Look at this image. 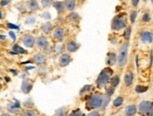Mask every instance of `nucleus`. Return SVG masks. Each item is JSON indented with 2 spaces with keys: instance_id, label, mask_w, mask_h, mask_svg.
Segmentation results:
<instances>
[{
  "instance_id": "f257e3e1",
  "label": "nucleus",
  "mask_w": 153,
  "mask_h": 116,
  "mask_svg": "<svg viewBox=\"0 0 153 116\" xmlns=\"http://www.w3.org/2000/svg\"><path fill=\"white\" fill-rule=\"evenodd\" d=\"M104 98H105V95L101 94V93L92 94L88 99V102H86V105H85L86 110L91 111V110H96V108H102L104 102Z\"/></svg>"
},
{
  "instance_id": "f03ea898",
  "label": "nucleus",
  "mask_w": 153,
  "mask_h": 116,
  "mask_svg": "<svg viewBox=\"0 0 153 116\" xmlns=\"http://www.w3.org/2000/svg\"><path fill=\"white\" fill-rule=\"evenodd\" d=\"M127 26V19L124 14H119L117 15L112 21V29L113 30H121L122 29L126 28Z\"/></svg>"
},
{
  "instance_id": "7ed1b4c3",
  "label": "nucleus",
  "mask_w": 153,
  "mask_h": 116,
  "mask_svg": "<svg viewBox=\"0 0 153 116\" xmlns=\"http://www.w3.org/2000/svg\"><path fill=\"white\" fill-rule=\"evenodd\" d=\"M128 50H129V43H124L121 46L119 54L117 56V63L120 67H124L127 63V58H128Z\"/></svg>"
},
{
  "instance_id": "20e7f679",
  "label": "nucleus",
  "mask_w": 153,
  "mask_h": 116,
  "mask_svg": "<svg viewBox=\"0 0 153 116\" xmlns=\"http://www.w3.org/2000/svg\"><path fill=\"white\" fill-rule=\"evenodd\" d=\"M111 75H112V70L109 69V68H106V69L102 70L97 78V86L100 88L104 87L109 82Z\"/></svg>"
},
{
  "instance_id": "39448f33",
  "label": "nucleus",
  "mask_w": 153,
  "mask_h": 116,
  "mask_svg": "<svg viewBox=\"0 0 153 116\" xmlns=\"http://www.w3.org/2000/svg\"><path fill=\"white\" fill-rule=\"evenodd\" d=\"M139 112L145 116H153V102L142 101L138 107Z\"/></svg>"
},
{
  "instance_id": "423d86ee",
  "label": "nucleus",
  "mask_w": 153,
  "mask_h": 116,
  "mask_svg": "<svg viewBox=\"0 0 153 116\" xmlns=\"http://www.w3.org/2000/svg\"><path fill=\"white\" fill-rule=\"evenodd\" d=\"M140 37L141 41L145 44H150L153 41V34L150 31H143Z\"/></svg>"
},
{
  "instance_id": "0eeeda50",
  "label": "nucleus",
  "mask_w": 153,
  "mask_h": 116,
  "mask_svg": "<svg viewBox=\"0 0 153 116\" xmlns=\"http://www.w3.org/2000/svg\"><path fill=\"white\" fill-rule=\"evenodd\" d=\"M36 43H37V45H38L39 48H42V49L47 48V46H48V40L44 36L39 37L36 41Z\"/></svg>"
},
{
  "instance_id": "6e6552de",
  "label": "nucleus",
  "mask_w": 153,
  "mask_h": 116,
  "mask_svg": "<svg viewBox=\"0 0 153 116\" xmlns=\"http://www.w3.org/2000/svg\"><path fill=\"white\" fill-rule=\"evenodd\" d=\"M71 61V58L68 54H63V55L59 58V63H60V66L62 67L69 65Z\"/></svg>"
},
{
  "instance_id": "1a4fd4ad",
  "label": "nucleus",
  "mask_w": 153,
  "mask_h": 116,
  "mask_svg": "<svg viewBox=\"0 0 153 116\" xmlns=\"http://www.w3.org/2000/svg\"><path fill=\"white\" fill-rule=\"evenodd\" d=\"M23 43L26 47H32L35 44V38L31 35H25L23 39Z\"/></svg>"
},
{
  "instance_id": "9d476101",
  "label": "nucleus",
  "mask_w": 153,
  "mask_h": 116,
  "mask_svg": "<svg viewBox=\"0 0 153 116\" xmlns=\"http://www.w3.org/2000/svg\"><path fill=\"white\" fill-rule=\"evenodd\" d=\"M33 87V84L30 80L28 79H26V80H24L23 81V83H22V86H21V89H22V91L25 93H28L30 91H31V89Z\"/></svg>"
},
{
  "instance_id": "9b49d317",
  "label": "nucleus",
  "mask_w": 153,
  "mask_h": 116,
  "mask_svg": "<svg viewBox=\"0 0 153 116\" xmlns=\"http://www.w3.org/2000/svg\"><path fill=\"white\" fill-rule=\"evenodd\" d=\"M33 60H34V63L38 65H42V64H44L46 63V57L42 54H36L33 58Z\"/></svg>"
},
{
  "instance_id": "f8f14e48",
  "label": "nucleus",
  "mask_w": 153,
  "mask_h": 116,
  "mask_svg": "<svg viewBox=\"0 0 153 116\" xmlns=\"http://www.w3.org/2000/svg\"><path fill=\"white\" fill-rule=\"evenodd\" d=\"M64 35H65V33H64V30L63 29L61 28H57L54 30V33H53V37H54L56 40L57 41H61L63 38H64Z\"/></svg>"
},
{
  "instance_id": "ddd939ff",
  "label": "nucleus",
  "mask_w": 153,
  "mask_h": 116,
  "mask_svg": "<svg viewBox=\"0 0 153 116\" xmlns=\"http://www.w3.org/2000/svg\"><path fill=\"white\" fill-rule=\"evenodd\" d=\"M137 112V107L135 105H130L126 107L125 108V114L126 116H134Z\"/></svg>"
},
{
  "instance_id": "4468645a",
  "label": "nucleus",
  "mask_w": 153,
  "mask_h": 116,
  "mask_svg": "<svg viewBox=\"0 0 153 116\" xmlns=\"http://www.w3.org/2000/svg\"><path fill=\"white\" fill-rule=\"evenodd\" d=\"M124 82L126 86H131L132 84V82H134V74H132V72L129 71L126 73L124 77Z\"/></svg>"
},
{
  "instance_id": "2eb2a0df",
  "label": "nucleus",
  "mask_w": 153,
  "mask_h": 116,
  "mask_svg": "<svg viewBox=\"0 0 153 116\" xmlns=\"http://www.w3.org/2000/svg\"><path fill=\"white\" fill-rule=\"evenodd\" d=\"M8 111L12 112V113H16L20 111V102L16 100L14 104H10L8 106Z\"/></svg>"
},
{
  "instance_id": "dca6fc26",
  "label": "nucleus",
  "mask_w": 153,
  "mask_h": 116,
  "mask_svg": "<svg viewBox=\"0 0 153 116\" xmlns=\"http://www.w3.org/2000/svg\"><path fill=\"white\" fill-rule=\"evenodd\" d=\"M78 48H79V45L75 41H71L67 44V50L70 52H75L78 50Z\"/></svg>"
},
{
  "instance_id": "f3484780",
  "label": "nucleus",
  "mask_w": 153,
  "mask_h": 116,
  "mask_svg": "<svg viewBox=\"0 0 153 116\" xmlns=\"http://www.w3.org/2000/svg\"><path fill=\"white\" fill-rule=\"evenodd\" d=\"M117 61V57L115 53H109L107 56V63L109 65H114Z\"/></svg>"
},
{
  "instance_id": "a211bd4d",
  "label": "nucleus",
  "mask_w": 153,
  "mask_h": 116,
  "mask_svg": "<svg viewBox=\"0 0 153 116\" xmlns=\"http://www.w3.org/2000/svg\"><path fill=\"white\" fill-rule=\"evenodd\" d=\"M65 8L70 11H74L75 8V0H66L65 1Z\"/></svg>"
},
{
  "instance_id": "6ab92c4d",
  "label": "nucleus",
  "mask_w": 153,
  "mask_h": 116,
  "mask_svg": "<svg viewBox=\"0 0 153 116\" xmlns=\"http://www.w3.org/2000/svg\"><path fill=\"white\" fill-rule=\"evenodd\" d=\"M27 7L30 11H36L39 9V4L37 2V0H29L27 2Z\"/></svg>"
},
{
  "instance_id": "aec40b11",
  "label": "nucleus",
  "mask_w": 153,
  "mask_h": 116,
  "mask_svg": "<svg viewBox=\"0 0 153 116\" xmlns=\"http://www.w3.org/2000/svg\"><path fill=\"white\" fill-rule=\"evenodd\" d=\"M54 7H55L56 10L58 12H62V11L65 10V3L58 1V2H56V3L54 4Z\"/></svg>"
},
{
  "instance_id": "412c9836",
  "label": "nucleus",
  "mask_w": 153,
  "mask_h": 116,
  "mask_svg": "<svg viewBox=\"0 0 153 116\" xmlns=\"http://www.w3.org/2000/svg\"><path fill=\"white\" fill-rule=\"evenodd\" d=\"M12 50L14 51L15 54H25V53H26V50L24 49V48H22V47L20 46V45H18V44L13 45Z\"/></svg>"
},
{
  "instance_id": "4be33fe9",
  "label": "nucleus",
  "mask_w": 153,
  "mask_h": 116,
  "mask_svg": "<svg viewBox=\"0 0 153 116\" xmlns=\"http://www.w3.org/2000/svg\"><path fill=\"white\" fill-rule=\"evenodd\" d=\"M42 29L44 33H50L53 29V26H52V24L50 23H46L44 24L42 26Z\"/></svg>"
},
{
  "instance_id": "5701e85b",
  "label": "nucleus",
  "mask_w": 153,
  "mask_h": 116,
  "mask_svg": "<svg viewBox=\"0 0 153 116\" xmlns=\"http://www.w3.org/2000/svg\"><path fill=\"white\" fill-rule=\"evenodd\" d=\"M110 83H111V86H112V87L116 88V87L118 85V83H119V77H118V76L113 77V78L110 79Z\"/></svg>"
},
{
  "instance_id": "b1692460",
  "label": "nucleus",
  "mask_w": 153,
  "mask_h": 116,
  "mask_svg": "<svg viewBox=\"0 0 153 116\" xmlns=\"http://www.w3.org/2000/svg\"><path fill=\"white\" fill-rule=\"evenodd\" d=\"M122 104H123V98L120 97V96L117 97V98L114 100V102H113V105H114L115 107H120Z\"/></svg>"
},
{
  "instance_id": "393cba45",
  "label": "nucleus",
  "mask_w": 153,
  "mask_h": 116,
  "mask_svg": "<svg viewBox=\"0 0 153 116\" xmlns=\"http://www.w3.org/2000/svg\"><path fill=\"white\" fill-rule=\"evenodd\" d=\"M56 116H66L67 115V111H66L65 108H60L56 111Z\"/></svg>"
},
{
  "instance_id": "a878e982",
  "label": "nucleus",
  "mask_w": 153,
  "mask_h": 116,
  "mask_svg": "<svg viewBox=\"0 0 153 116\" xmlns=\"http://www.w3.org/2000/svg\"><path fill=\"white\" fill-rule=\"evenodd\" d=\"M148 90V88L147 87H144V86H137L136 88H135V91H136V93H145L146 91Z\"/></svg>"
},
{
  "instance_id": "bb28decb",
  "label": "nucleus",
  "mask_w": 153,
  "mask_h": 116,
  "mask_svg": "<svg viewBox=\"0 0 153 116\" xmlns=\"http://www.w3.org/2000/svg\"><path fill=\"white\" fill-rule=\"evenodd\" d=\"M68 116H85V115L82 113V111L80 110H75L74 111H71Z\"/></svg>"
},
{
  "instance_id": "cd10ccee",
  "label": "nucleus",
  "mask_w": 153,
  "mask_h": 116,
  "mask_svg": "<svg viewBox=\"0 0 153 116\" xmlns=\"http://www.w3.org/2000/svg\"><path fill=\"white\" fill-rule=\"evenodd\" d=\"M136 16H137V11H132L131 12V15H130L131 22V23H134V22H135Z\"/></svg>"
},
{
  "instance_id": "c85d7f7f",
  "label": "nucleus",
  "mask_w": 153,
  "mask_h": 116,
  "mask_svg": "<svg viewBox=\"0 0 153 116\" xmlns=\"http://www.w3.org/2000/svg\"><path fill=\"white\" fill-rule=\"evenodd\" d=\"M131 26H128V28L126 29V30H125V32H124V37H125L126 40H129V39H130V36H131Z\"/></svg>"
},
{
  "instance_id": "c756f323",
  "label": "nucleus",
  "mask_w": 153,
  "mask_h": 116,
  "mask_svg": "<svg viewBox=\"0 0 153 116\" xmlns=\"http://www.w3.org/2000/svg\"><path fill=\"white\" fill-rule=\"evenodd\" d=\"M53 3V0H42V5L44 7V8H47V7H50Z\"/></svg>"
},
{
  "instance_id": "7c9ffc66",
  "label": "nucleus",
  "mask_w": 153,
  "mask_h": 116,
  "mask_svg": "<svg viewBox=\"0 0 153 116\" xmlns=\"http://www.w3.org/2000/svg\"><path fill=\"white\" fill-rule=\"evenodd\" d=\"M142 21L143 22H149L150 21V14L149 12H146L142 17Z\"/></svg>"
},
{
  "instance_id": "2f4dec72",
  "label": "nucleus",
  "mask_w": 153,
  "mask_h": 116,
  "mask_svg": "<svg viewBox=\"0 0 153 116\" xmlns=\"http://www.w3.org/2000/svg\"><path fill=\"white\" fill-rule=\"evenodd\" d=\"M24 116H37L36 112L33 111H26L24 114Z\"/></svg>"
},
{
  "instance_id": "473e14b6",
  "label": "nucleus",
  "mask_w": 153,
  "mask_h": 116,
  "mask_svg": "<svg viewBox=\"0 0 153 116\" xmlns=\"http://www.w3.org/2000/svg\"><path fill=\"white\" fill-rule=\"evenodd\" d=\"M42 17L44 18V19H50L51 18V14L48 11H45V12H43L42 14Z\"/></svg>"
},
{
  "instance_id": "72a5a7b5",
  "label": "nucleus",
  "mask_w": 153,
  "mask_h": 116,
  "mask_svg": "<svg viewBox=\"0 0 153 116\" xmlns=\"http://www.w3.org/2000/svg\"><path fill=\"white\" fill-rule=\"evenodd\" d=\"M35 21H36V19H35V17H29L27 20H26V24H33V23H35Z\"/></svg>"
},
{
  "instance_id": "f704fd0d",
  "label": "nucleus",
  "mask_w": 153,
  "mask_h": 116,
  "mask_svg": "<svg viewBox=\"0 0 153 116\" xmlns=\"http://www.w3.org/2000/svg\"><path fill=\"white\" fill-rule=\"evenodd\" d=\"M88 116H101V114H100V112L97 111H91Z\"/></svg>"
},
{
  "instance_id": "c9c22d12",
  "label": "nucleus",
  "mask_w": 153,
  "mask_h": 116,
  "mask_svg": "<svg viewBox=\"0 0 153 116\" xmlns=\"http://www.w3.org/2000/svg\"><path fill=\"white\" fill-rule=\"evenodd\" d=\"M8 26L10 29H19V26H16V25H14V24H10V23H9L8 24Z\"/></svg>"
},
{
  "instance_id": "e433bc0d",
  "label": "nucleus",
  "mask_w": 153,
  "mask_h": 116,
  "mask_svg": "<svg viewBox=\"0 0 153 116\" xmlns=\"http://www.w3.org/2000/svg\"><path fill=\"white\" fill-rule=\"evenodd\" d=\"M8 4H9V1H8V0H2V1L0 2V6H2V7L7 6Z\"/></svg>"
},
{
  "instance_id": "4c0bfd02",
  "label": "nucleus",
  "mask_w": 153,
  "mask_h": 116,
  "mask_svg": "<svg viewBox=\"0 0 153 116\" xmlns=\"http://www.w3.org/2000/svg\"><path fill=\"white\" fill-rule=\"evenodd\" d=\"M10 36L12 38V40H13V41H15V40H16L15 34H14V32H13V31H10Z\"/></svg>"
},
{
  "instance_id": "58836bf2",
  "label": "nucleus",
  "mask_w": 153,
  "mask_h": 116,
  "mask_svg": "<svg viewBox=\"0 0 153 116\" xmlns=\"http://www.w3.org/2000/svg\"><path fill=\"white\" fill-rule=\"evenodd\" d=\"M138 3H139V0H131V4H132V6L136 7V6L138 5Z\"/></svg>"
},
{
  "instance_id": "ea45409f",
  "label": "nucleus",
  "mask_w": 153,
  "mask_h": 116,
  "mask_svg": "<svg viewBox=\"0 0 153 116\" xmlns=\"http://www.w3.org/2000/svg\"><path fill=\"white\" fill-rule=\"evenodd\" d=\"M5 39H6L5 35H0V40H5Z\"/></svg>"
},
{
  "instance_id": "a19ab883",
  "label": "nucleus",
  "mask_w": 153,
  "mask_h": 116,
  "mask_svg": "<svg viewBox=\"0 0 153 116\" xmlns=\"http://www.w3.org/2000/svg\"><path fill=\"white\" fill-rule=\"evenodd\" d=\"M30 69H34L33 66H29V67H26V70H30Z\"/></svg>"
},
{
  "instance_id": "79ce46f5",
  "label": "nucleus",
  "mask_w": 153,
  "mask_h": 116,
  "mask_svg": "<svg viewBox=\"0 0 153 116\" xmlns=\"http://www.w3.org/2000/svg\"><path fill=\"white\" fill-rule=\"evenodd\" d=\"M10 72H12V73L14 74V75H16V74H17V73L15 72V70H10Z\"/></svg>"
},
{
  "instance_id": "37998d69",
  "label": "nucleus",
  "mask_w": 153,
  "mask_h": 116,
  "mask_svg": "<svg viewBox=\"0 0 153 116\" xmlns=\"http://www.w3.org/2000/svg\"><path fill=\"white\" fill-rule=\"evenodd\" d=\"M1 18H2V12L0 11V19H1Z\"/></svg>"
},
{
  "instance_id": "c03bdc74",
  "label": "nucleus",
  "mask_w": 153,
  "mask_h": 116,
  "mask_svg": "<svg viewBox=\"0 0 153 116\" xmlns=\"http://www.w3.org/2000/svg\"><path fill=\"white\" fill-rule=\"evenodd\" d=\"M2 116H10V114H3Z\"/></svg>"
},
{
  "instance_id": "a18cd8bd",
  "label": "nucleus",
  "mask_w": 153,
  "mask_h": 116,
  "mask_svg": "<svg viewBox=\"0 0 153 116\" xmlns=\"http://www.w3.org/2000/svg\"><path fill=\"white\" fill-rule=\"evenodd\" d=\"M151 1H152V3H153V0H151Z\"/></svg>"
}]
</instances>
